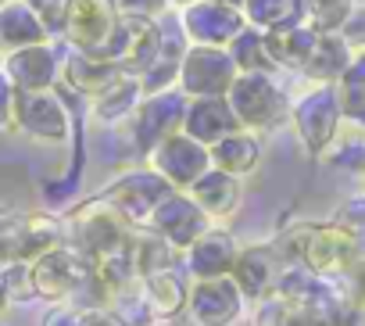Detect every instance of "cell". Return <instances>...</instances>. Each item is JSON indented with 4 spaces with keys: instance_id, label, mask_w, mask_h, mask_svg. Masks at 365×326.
Returning <instances> with one entry per match:
<instances>
[{
    "instance_id": "1",
    "label": "cell",
    "mask_w": 365,
    "mask_h": 326,
    "mask_svg": "<svg viewBox=\"0 0 365 326\" xmlns=\"http://www.w3.org/2000/svg\"><path fill=\"white\" fill-rule=\"evenodd\" d=\"M279 258L287 262H297L312 272H347L358 258H361V248H358V237L347 223H322V226H301L287 237V251L276 248Z\"/></svg>"
},
{
    "instance_id": "2",
    "label": "cell",
    "mask_w": 365,
    "mask_h": 326,
    "mask_svg": "<svg viewBox=\"0 0 365 326\" xmlns=\"http://www.w3.org/2000/svg\"><path fill=\"white\" fill-rule=\"evenodd\" d=\"M68 233H72V248H79L90 262H101L122 248H129L133 233H129V219L108 201H90L83 205L72 223H68Z\"/></svg>"
},
{
    "instance_id": "3",
    "label": "cell",
    "mask_w": 365,
    "mask_h": 326,
    "mask_svg": "<svg viewBox=\"0 0 365 326\" xmlns=\"http://www.w3.org/2000/svg\"><path fill=\"white\" fill-rule=\"evenodd\" d=\"M29 276H33V290L40 297L65 301L76 290L93 283V262L79 248H54V251L40 255L36 262H29Z\"/></svg>"
},
{
    "instance_id": "4",
    "label": "cell",
    "mask_w": 365,
    "mask_h": 326,
    "mask_svg": "<svg viewBox=\"0 0 365 326\" xmlns=\"http://www.w3.org/2000/svg\"><path fill=\"white\" fill-rule=\"evenodd\" d=\"M61 248V226L51 215H4L0 219V265L36 262Z\"/></svg>"
},
{
    "instance_id": "5",
    "label": "cell",
    "mask_w": 365,
    "mask_h": 326,
    "mask_svg": "<svg viewBox=\"0 0 365 326\" xmlns=\"http://www.w3.org/2000/svg\"><path fill=\"white\" fill-rule=\"evenodd\" d=\"M240 68L233 61V54L226 47H190L187 58H182V68H179V83H182V93L190 97H226L237 83Z\"/></svg>"
},
{
    "instance_id": "6",
    "label": "cell",
    "mask_w": 365,
    "mask_h": 326,
    "mask_svg": "<svg viewBox=\"0 0 365 326\" xmlns=\"http://www.w3.org/2000/svg\"><path fill=\"white\" fill-rule=\"evenodd\" d=\"M122 11L115 8V0H68V15H65V40L83 51L104 58L115 29H118Z\"/></svg>"
},
{
    "instance_id": "7",
    "label": "cell",
    "mask_w": 365,
    "mask_h": 326,
    "mask_svg": "<svg viewBox=\"0 0 365 326\" xmlns=\"http://www.w3.org/2000/svg\"><path fill=\"white\" fill-rule=\"evenodd\" d=\"M226 101L233 104L240 126L247 129H269L287 115V97L269 79V72H240Z\"/></svg>"
},
{
    "instance_id": "8",
    "label": "cell",
    "mask_w": 365,
    "mask_h": 326,
    "mask_svg": "<svg viewBox=\"0 0 365 326\" xmlns=\"http://www.w3.org/2000/svg\"><path fill=\"white\" fill-rule=\"evenodd\" d=\"M161 29L154 26V19H136V15H122L118 19V29L104 51L108 61H115L122 72H133V76H143L158 54H161Z\"/></svg>"
},
{
    "instance_id": "9",
    "label": "cell",
    "mask_w": 365,
    "mask_h": 326,
    "mask_svg": "<svg viewBox=\"0 0 365 326\" xmlns=\"http://www.w3.org/2000/svg\"><path fill=\"white\" fill-rule=\"evenodd\" d=\"M15 126L33 140L61 143L72 129V118L54 90H15Z\"/></svg>"
},
{
    "instance_id": "10",
    "label": "cell",
    "mask_w": 365,
    "mask_h": 326,
    "mask_svg": "<svg viewBox=\"0 0 365 326\" xmlns=\"http://www.w3.org/2000/svg\"><path fill=\"white\" fill-rule=\"evenodd\" d=\"M187 97L182 93H172V90H161V93H150L140 108H136V118H133V140L140 151L154 154L168 136H175L187 122Z\"/></svg>"
},
{
    "instance_id": "11",
    "label": "cell",
    "mask_w": 365,
    "mask_h": 326,
    "mask_svg": "<svg viewBox=\"0 0 365 326\" xmlns=\"http://www.w3.org/2000/svg\"><path fill=\"white\" fill-rule=\"evenodd\" d=\"M340 93L333 83H322L319 90H312L304 101H297L294 108V126H297V136L301 143L312 151V154H322L333 136H336V126H340Z\"/></svg>"
},
{
    "instance_id": "12",
    "label": "cell",
    "mask_w": 365,
    "mask_h": 326,
    "mask_svg": "<svg viewBox=\"0 0 365 326\" xmlns=\"http://www.w3.org/2000/svg\"><path fill=\"white\" fill-rule=\"evenodd\" d=\"M154 169L172 187H194L212 169V147H205L190 133H175L154 151Z\"/></svg>"
},
{
    "instance_id": "13",
    "label": "cell",
    "mask_w": 365,
    "mask_h": 326,
    "mask_svg": "<svg viewBox=\"0 0 365 326\" xmlns=\"http://www.w3.org/2000/svg\"><path fill=\"white\" fill-rule=\"evenodd\" d=\"M172 194H175V187H172L161 173L140 169V173L122 176L104 198H108L129 223H150V215L158 212V205H161L165 198H172Z\"/></svg>"
},
{
    "instance_id": "14",
    "label": "cell",
    "mask_w": 365,
    "mask_h": 326,
    "mask_svg": "<svg viewBox=\"0 0 365 326\" xmlns=\"http://www.w3.org/2000/svg\"><path fill=\"white\" fill-rule=\"evenodd\" d=\"M182 29L194 44L205 47H230L247 26L244 15L237 8L215 4V0H190L187 11H182Z\"/></svg>"
},
{
    "instance_id": "15",
    "label": "cell",
    "mask_w": 365,
    "mask_h": 326,
    "mask_svg": "<svg viewBox=\"0 0 365 326\" xmlns=\"http://www.w3.org/2000/svg\"><path fill=\"white\" fill-rule=\"evenodd\" d=\"M240 308H244V290L237 287L233 276L197 280V287L190 290V312L197 326H233L240 319Z\"/></svg>"
},
{
    "instance_id": "16",
    "label": "cell",
    "mask_w": 365,
    "mask_h": 326,
    "mask_svg": "<svg viewBox=\"0 0 365 326\" xmlns=\"http://www.w3.org/2000/svg\"><path fill=\"white\" fill-rule=\"evenodd\" d=\"M150 230L161 240H168L172 248H187L190 251V244L205 233V208L194 198H187V194H172L150 215Z\"/></svg>"
},
{
    "instance_id": "17",
    "label": "cell",
    "mask_w": 365,
    "mask_h": 326,
    "mask_svg": "<svg viewBox=\"0 0 365 326\" xmlns=\"http://www.w3.org/2000/svg\"><path fill=\"white\" fill-rule=\"evenodd\" d=\"M279 276H283V258H279L276 248H247V251L237 255L233 280H237V287H240L247 297L276 294Z\"/></svg>"
},
{
    "instance_id": "18",
    "label": "cell",
    "mask_w": 365,
    "mask_h": 326,
    "mask_svg": "<svg viewBox=\"0 0 365 326\" xmlns=\"http://www.w3.org/2000/svg\"><path fill=\"white\" fill-rule=\"evenodd\" d=\"M237 129H240V118L226 97H197L187 111V122H182V133H190L205 147H215L222 136Z\"/></svg>"
},
{
    "instance_id": "19",
    "label": "cell",
    "mask_w": 365,
    "mask_h": 326,
    "mask_svg": "<svg viewBox=\"0 0 365 326\" xmlns=\"http://www.w3.org/2000/svg\"><path fill=\"white\" fill-rule=\"evenodd\" d=\"M4 72L11 76L15 90H51L58 79V54L47 44L11 51L4 61Z\"/></svg>"
},
{
    "instance_id": "20",
    "label": "cell",
    "mask_w": 365,
    "mask_h": 326,
    "mask_svg": "<svg viewBox=\"0 0 365 326\" xmlns=\"http://www.w3.org/2000/svg\"><path fill=\"white\" fill-rule=\"evenodd\" d=\"M233 265H237V244L226 230H205L190 244V269L197 280L233 276Z\"/></svg>"
},
{
    "instance_id": "21",
    "label": "cell",
    "mask_w": 365,
    "mask_h": 326,
    "mask_svg": "<svg viewBox=\"0 0 365 326\" xmlns=\"http://www.w3.org/2000/svg\"><path fill=\"white\" fill-rule=\"evenodd\" d=\"M122 76H125V72H122L115 61L97 58V54L76 51V54L65 61V83H68L76 93H86V97H93V101H97L101 93H108Z\"/></svg>"
},
{
    "instance_id": "22",
    "label": "cell",
    "mask_w": 365,
    "mask_h": 326,
    "mask_svg": "<svg viewBox=\"0 0 365 326\" xmlns=\"http://www.w3.org/2000/svg\"><path fill=\"white\" fill-rule=\"evenodd\" d=\"M51 29L40 22V15L26 4V0H11V4L0 8V47L8 54L22 51V47H36L47 44Z\"/></svg>"
},
{
    "instance_id": "23",
    "label": "cell",
    "mask_w": 365,
    "mask_h": 326,
    "mask_svg": "<svg viewBox=\"0 0 365 326\" xmlns=\"http://www.w3.org/2000/svg\"><path fill=\"white\" fill-rule=\"evenodd\" d=\"M319 44V33L312 26H283V29H269L265 33V47L272 54L276 65H290V68H304V61L312 58Z\"/></svg>"
},
{
    "instance_id": "24",
    "label": "cell",
    "mask_w": 365,
    "mask_h": 326,
    "mask_svg": "<svg viewBox=\"0 0 365 326\" xmlns=\"http://www.w3.org/2000/svg\"><path fill=\"white\" fill-rule=\"evenodd\" d=\"M190 198L208 212V215H230L237 212V201H240V183L233 173H222V169H208L194 187H190Z\"/></svg>"
},
{
    "instance_id": "25",
    "label": "cell",
    "mask_w": 365,
    "mask_h": 326,
    "mask_svg": "<svg viewBox=\"0 0 365 326\" xmlns=\"http://www.w3.org/2000/svg\"><path fill=\"white\" fill-rule=\"evenodd\" d=\"M347 65H351V44L340 33H319V44L304 61V72L319 83H340Z\"/></svg>"
},
{
    "instance_id": "26",
    "label": "cell",
    "mask_w": 365,
    "mask_h": 326,
    "mask_svg": "<svg viewBox=\"0 0 365 326\" xmlns=\"http://www.w3.org/2000/svg\"><path fill=\"white\" fill-rule=\"evenodd\" d=\"M258 158H262V143H258L255 136L240 133V129L230 133V136H222V140L212 147V165L222 169V173H233V176L255 169Z\"/></svg>"
},
{
    "instance_id": "27",
    "label": "cell",
    "mask_w": 365,
    "mask_h": 326,
    "mask_svg": "<svg viewBox=\"0 0 365 326\" xmlns=\"http://www.w3.org/2000/svg\"><path fill=\"white\" fill-rule=\"evenodd\" d=\"M143 287H147V301L158 315H172V312L182 308V301H190V290L182 287V276L172 265H165L158 272H147Z\"/></svg>"
},
{
    "instance_id": "28",
    "label": "cell",
    "mask_w": 365,
    "mask_h": 326,
    "mask_svg": "<svg viewBox=\"0 0 365 326\" xmlns=\"http://www.w3.org/2000/svg\"><path fill=\"white\" fill-rule=\"evenodd\" d=\"M247 19L255 29H283L304 22V0H247Z\"/></svg>"
},
{
    "instance_id": "29",
    "label": "cell",
    "mask_w": 365,
    "mask_h": 326,
    "mask_svg": "<svg viewBox=\"0 0 365 326\" xmlns=\"http://www.w3.org/2000/svg\"><path fill=\"white\" fill-rule=\"evenodd\" d=\"M336 93H340V111L344 118L365 126V54H354L347 72L340 76L336 83Z\"/></svg>"
},
{
    "instance_id": "30",
    "label": "cell",
    "mask_w": 365,
    "mask_h": 326,
    "mask_svg": "<svg viewBox=\"0 0 365 326\" xmlns=\"http://www.w3.org/2000/svg\"><path fill=\"white\" fill-rule=\"evenodd\" d=\"M226 51L233 54V61H237L240 72H272L276 68V61H272V54L265 47V33H258L255 26L244 29Z\"/></svg>"
},
{
    "instance_id": "31",
    "label": "cell",
    "mask_w": 365,
    "mask_h": 326,
    "mask_svg": "<svg viewBox=\"0 0 365 326\" xmlns=\"http://www.w3.org/2000/svg\"><path fill=\"white\" fill-rule=\"evenodd\" d=\"M140 93H143L140 76L125 72V76H122L108 93H101V97H97V115H101L104 122H111V118H118V115L133 111V108H136V101H140Z\"/></svg>"
},
{
    "instance_id": "32",
    "label": "cell",
    "mask_w": 365,
    "mask_h": 326,
    "mask_svg": "<svg viewBox=\"0 0 365 326\" xmlns=\"http://www.w3.org/2000/svg\"><path fill=\"white\" fill-rule=\"evenodd\" d=\"M351 11V0H304V15L315 33H340Z\"/></svg>"
},
{
    "instance_id": "33",
    "label": "cell",
    "mask_w": 365,
    "mask_h": 326,
    "mask_svg": "<svg viewBox=\"0 0 365 326\" xmlns=\"http://www.w3.org/2000/svg\"><path fill=\"white\" fill-rule=\"evenodd\" d=\"M26 4L40 15V22L51 33H65V15H68V0H26Z\"/></svg>"
},
{
    "instance_id": "34",
    "label": "cell",
    "mask_w": 365,
    "mask_h": 326,
    "mask_svg": "<svg viewBox=\"0 0 365 326\" xmlns=\"http://www.w3.org/2000/svg\"><path fill=\"white\" fill-rule=\"evenodd\" d=\"M262 326H312V322H308V315H304L301 308L279 301L276 308H269V312L262 315Z\"/></svg>"
},
{
    "instance_id": "35",
    "label": "cell",
    "mask_w": 365,
    "mask_h": 326,
    "mask_svg": "<svg viewBox=\"0 0 365 326\" xmlns=\"http://www.w3.org/2000/svg\"><path fill=\"white\" fill-rule=\"evenodd\" d=\"M4 126H15V83L0 68V129Z\"/></svg>"
},
{
    "instance_id": "36",
    "label": "cell",
    "mask_w": 365,
    "mask_h": 326,
    "mask_svg": "<svg viewBox=\"0 0 365 326\" xmlns=\"http://www.w3.org/2000/svg\"><path fill=\"white\" fill-rule=\"evenodd\" d=\"M168 0H118L122 15H136V19H154L158 11H165Z\"/></svg>"
},
{
    "instance_id": "37",
    "label": "cell",
    "mask_w": 365,
    "mask_h": 326,
    "mask_svg": "<svg viewBox=\"0 0 365 326\" xmlns=\"http://www.w3.org/2000/svg\"><path fill=\"white\" fill-rule=\"evenodd\" d=\"M347 280H351V305L365 312V258H358L347 269Z\"/></svg>"
},
{
    "instance_id": "38",
    "label": "cell",
    "mask_w": 365,
    "mask_h": 326,
    "mask_svg": "<svg viewBox=\"0 0 365 326\" xmlns=\"http://www.w3.org/2000/svg\"><path fill=\"white\" fill-rule=\"evenodd\" d=\"M340 36H344L347 44H354V47L365 44V8H354V11H351V19L344 22Z\"/></svg>"
},
{
    "instance_id": "39",
    "label": "cell",
    "mask_w": 365,
    "mask_h": 326,
    "mask_svg": "<svg viewBox=\"0 0 365 326\" xmlns=\"http://www.w3.org/2000/svg\"><path fill=\"white\" fill-rule=\"evenodd\" d=\"M79 326H125V319L108 308H86L79 312Z\"/></svg>"
},
{
    "instance_id": "40",
    "label": "cell",
    "mask_w": 365,
    "mask_h": 326,
    "mask_svg": "<svg viewBox=\"0 0 365 326\" xmlns=\"http://www.w3.org/2000/svg\"><path fill=\"white\" fill-rule=\"evenodd\" d=\"M40 326H79V312L68 308V305H54V308L43 315Z\"/></svg>"
},
{
    "instance_id": "41",
    "label": "cell",
    "mask_w": 365,
    "mask_h": 326,
    "mask_svg": "<svg viewBox=\"0 0 365 326\" xmlns=\"http://www.w3.org/2000/svg\"><path fill=\"white\" fill-rule=\"evenodd\" d=\"M215 4H226V8H244L247 0H215Z\"/></svg>"
},
{
    "instance_id": "42",
    "label": "cell",
    "mask_w": 365,
    "mask_h": 326,
    "mask_svg": "<svg viewBox=\"0 0 365 326\" xmlns=\"http://www.w3.org/2000/svg\"><path fill=\"white\" fill-rule=\"evenodd\" d=\"M4 4H11V0H0V8H4Z\"/></svg>"
},
{
    "instance_id": "43",
    "label": "cell",
    "mask_w": 365,
    "mask_h": 326,
    "mask_svg": "<svg viewBox=\"0 0 365 326\" xmlns=\"http://www.w3.org/2000/svg\"><path fill=\"white\" fill-rule=\"evenodd\" d=\"M179 4H187V0H179Z\"/></svg>"
},
{
    "instance_id": "44",
    "label": "cell",
    "mask_w": 365,
    "mask_h": 326,
    "mask_svg": "<svg viewBox=\"0 0 365 326\" xmlns=\"http://www.w3.org/2000/svg\"><path fill=\"white\" fill-rule=\"evenodd\" d=\"M0 326H4V322H0Z\"/></svg>"
},
{
    "instance_id": "45",
    "label": "cell",
    "mask_w": 365,
    "mask_h": 326,
    "mask_svg": "<svg viewBox=\"0 0 365 326\" xmlns=\"http://www.w3.org/2000/svg\"><path fill=\"white\" fill-rule=\"evenodd\" d=\"M361 165H365V161H361Z\"/></svg>"
}]
</instances>
